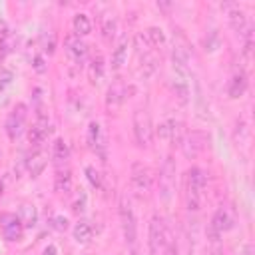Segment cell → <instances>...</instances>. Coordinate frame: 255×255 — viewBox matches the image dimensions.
Here are the masks:
<instances>
[{
  "mask_svg": "<svg viewBox=\"0 0 255 255\" xmlns=\"http://www.w3.org/2000/svg\"><path fill=\"white\" fill-rule=\"evenodd\" d=\"M147 245H149V255H165L167 247L173 243L171 231L161 215H153L149 221V235H147Z\"/></svg>",
  "mask_w": 255,
  "mask_h": 255,
  "instance_id": "6da1fadb",
  "label": "cell"
},
{
  "mask_svg": "<svg viewBox=\"0 0 255 255\" xmlns=\"http://www.w3.org/2000/svg\"><path fill=\"white\" fill-rule=\"evenodd\" d=\"M205 183H207L205 173L199 167H191L185 173V205L189 211H197L201 207Z\"/></svg>",
  "mask_w": 255,
  "mask_h": 255,
  "instance_id": "7a4b0ae2",
  "label": "cell"
},
{
  "mask_svg": "<svg viewBox=\"0 0 255 255\" xmlns=\"http://www.w3.org/2000/svg\"><path fill=\"white\" fill-rule=\"evenodd\" d=\"M133 135L137 145L141 147H149L153 141V126H151V118L145 110H135L133 112Z\"/></svg>",
  "mask_w": 255,
  "mask_h": 255,
  "instance_id": "3957f363",
  "label": "cell"
},
{
  "mask_svg": "<svg viewBox=\"0 0 255 255\" xmlns=\"http://www.w3.org/2000/svg\"><path fill=\"white\" fill-rule=\"evenodd\" d=\"M207 143H209V135L201 129L183 133V137L179 141V145H181V149L187 157H197L199 153H203L207 149Z\"/></svg>",
  "mask_w": 255,
  "mask_h": 255,
  "instance_id": "277c9868",
  "label": "cell"
},
{
  "mask_svg": "<svg viewBox=\"0 0 255 255\" xmlns=\"http://www.w3.org/2000/svg\"><path fill=\"white\" fill-rule=\"evenodd\" d=\"M0 229H2L4 239L10 241V243H18L24 237V225H22L20 217L12 211L0 213Z\"/></svg>",
  "mask_w": 255,
  "mask_h": 255,
  "instance_id": "5b68a950",
  "label": "cell"
},
{
  "mask_svg": "<svg viewBox=\"0 0 255 255\" xmlns=\"http://www.w3.org/2000/svg\"><path fill=\"white\" fill-rule=\"evenodd\" d=\"M120 221H122V231H124V239L128 245H135V237H137V225H135V215L131 209V203L124 197L120 203Z\"/></svg>",
  "mask_w": 255,
  "mask_h": 255,
  "instance_id": "8992f818",
  "label": "cell"
},
{
  "mask_svg": "<svg viewBox=\"0 0 255 255\" xmlns=\"http://www.w3.org/2000/svg\"><path fill=\"white\" fill-rule=\"evenodd\" d=\"M233 223H235L233 213L227 207H219L213 213L211 223H209V237H211V241H217L225 231H229L233 227Z\"/></svg>",
  "mask_w": 255,
  "mask_h": 255,
  "instance_id": "52a82bcc",
  "label": "cell"
},
{
  "mask_svg": "<svg viewBox=\"0 0 255 255\" xmlns=\"http://www.w3.org/2000/svg\"><path fill=\"white\" fill-rule=\"evenodd\" d=\"M64 50H66L68 58L72 60V64H76L78 68H82V64H84V60H86V56H88V46H86V42H84L80 36H76V34L72 32V34H68L66 40H64Z\"/></svg>",
  "mask_w": 255,
  "mask_h": 255,
  "instance_id": "ba28073f",
  "label": "cell"
},
{
  "mask_svg": "<svg viewBox=\"0 0 255 255\" xmlns=\"http://www.w3.org/2000/svg\"><path fill=\"white\" fill-rule=\"evenodd\" d=\"M26 116H28V112H26V106H24V104H18V106L8 114L4 128H6V133H8L10 139H16V137L22 133L24 124H26Z\"/></svg>",
  "mask_w": 255,
  "mask_h": 255,
  "instance_id": "9c48e42d",
  "label": "cell"
},
{
  "mask_svg": "<svg viewBox=\"0 0 255 255\" xmlns=\"http://www.w3.org/2000/svg\"><path fill=\"white\" fill-rule=\"evenodd\" d=\"M129 175H131L129 177L131 179V185H133V189L137 193L149 191V187H151V169L147 165H143L141 161H135L131 165V173Z\"/></svg>",
  "mask_w": 255,
  "mask_h": 255,
  "instance_id": "30bf717a",
  "label": "cell"
},
{
  "mask_svg": "<svg viewBox=\"0 0 255 255\" xmlns=\"http://www.w3.org/2000/svg\"><path fill=\"white\" fill-rule=\"evenodd\" d=\"M153 133L163 141H181L183 137V124L177 120H165L153 129Z\"/></svg>",
  "mask_w": 255,
  "mask_h": 255,
  "instance_id": "8fae6325",
  "label": "cell"
},
{
  "mask_svg": "<svg viewBox=\"0 0 255 255\" xmlns=\"http://www.w3.org/2000/svg\"><path fill=\"white\" fill-rule=\"evenodd\" d=\"M173 185H175V161L171 157H167L161 167V175H159V191H161L163 199L171 197Z\"/></svg>",
  "mask_w": 255,
  "mask_h": 255,
  "instance_id": "7c38bea8",
  "label": "cell"
},
{
  "mask_svg": "<svg viewBox=\"0 0 255 255\" xmlns=\"http://www.w3.org/2000/svg\"><path fill=\"white\" fill-rule=\"evenodd\" d=\"M221 8L227 12L229 26H231L235 32L243 34L245 28H247V18H245V12L239 8V4H235V2H225V4H221Z\"/></svg>",
  "mask_w": 255,
  "mask_h": 255,
  "instance_id": "4fadbf2b",
  "label": "cell"
},
{
  "mask_svg": "<svg viewBox=\"0 0 255 255\" xmlns=\"http://www.w3.org/2000/svg\"><path fill=\"white\" fill-rule=\"evenodd\" d=\"M50 133H52V128H50L48 118L38 116V122H36V124L30 128V131H28V139H30V143H32L34 147H42V143L48 139Z\"/></svg>",
  "mask_w": 255,
  "mask_h": 255,
  "instance_id": "5bb4252c",
  "label": "cell"
},
{
  "mask_svg": "<svg viewBox=\"0 0 255 255\" xmlns=\"http://www.w3.org/2000/svg\"><path fill=\"white\" fill-rule=\"evenodd\" d=\"M88 143H90V147L106 161V137H104L102 128H100L98 122H92V124L88 126Z\"/></svg>",
  "mask_w": 255,
  "mask_h": 255,
  "instance_id": "9a60e30c",
  "label": "cell"
},
{
  "mask_svg": "<svg viewBox=\"0 0 255 255\" xmlns=\"http://www.w3.org/2000/svg\"><path fill=\"white\" fill-rule=\"evenodd\" d=\"M131 94V88L128 84H124L122 80H116L110 88H108V96H106V102L108 106H120L124 104Z\"/></svg>",
  "mask_w": 255,
  "mask_h": 255,
  "instance_id": "2e32d148",
  "label": "cell"
},
{
  "mask_svg": "<svg viewBox=\"0 0 255 255\" xmlns=\"http://www.w3.org/2000/svg\"><path fill=\"white\" fill-rule=\"evenodd\" d=\"M46 153H44V149L42 147H36L30 155H28V159H26V167H28V173L32 175V177H38L42 171H44V167H46Z\"/></svg>",
  "mask_w": 255,
  "mask_h": 255,
  "instance_id": "e0dca14e",
  "label": "cell"
},
{
  "mask_svg": "<svg viewBox=\"0 0 255 255\" xmlns=\"http://www.w3.org/2000/svg\"><path fill=\"white\" fill-rule=\"evenodd\" d=\"M245 90H247V74L243 70H239L231 76L229 86H227V94H229V98L235 100V98H241L245 94Z\"/></svg>",
  "mask_w": 255,
  "mask_h": 255,
  "instance_id": "ac0fdd59",
  "label": "cell"
},
{
  "mask_svg": "<svg viewBox=\"0 0 255 255\" xmlns=\"http://www.w3.org/2000/svg\"><path fill=\"white\" fill-rule=\"evenodd\" d=\"M20 221L24 225V229H34L36 223H38V211L32 203H22L20 205Z\"/></svg>",
  "mask_w": 255,
  "mask_h": 255,
  "instance_id": "d6986e66",
  "label": "cell"
},
{
  "mask_svg": "<svg viewBox=\"0 0 255 255\" xmlns=\"http://www.w3.org/2000/svg\"><path fill=\"white\" fill-rule=\"evenodd\" d=\"M106 74V64H104V58L102 56H94L90 60V66H88V76H90V82L92 84H100L102 78Z\"/></svg>",
  "mask_w": 255,
  "mask_h": 255,
  "instance_id": "ffe728a7",
  "label": "cell"
},
{
  "mask_svg": "<svg viewBox=\"0 0 255 255\" xmlns=\"http://www.w3.org/2000/svg\"><path fill=\"white\" fill-rule=\"evenodd\" d=\"M126 56H128V38H122L112 54V70H120L126 62Z\"/></svg>",
  "mask_w": 255,
  "mask_h": 255,
  "instance_id": "44dd1931",
  "label": "cell"
},
{
  "mask_svg": "<svg viewBox=\"0 0 255 255\" xmlns=\"http://www.w3.org/2000/svg\"><path fill=\"white\" fill-rule=\"evenodd\" d=\"M54 189L58 193H70L72 191V173L68 169H60L54 179Z\"/></svg>",
  "mask_w": 255,
  "mask_h": 255,
  "instance_id": "7402d4cb",
  "label": "cell"
},
{
  "mask_svg": "<svg viewBox=\"0 0 255 255\" xmlns=\"http://www.w3.org/2000/svg\"><path fill=\"white\" fill-rule=\"evenodd\" d=\"M193 86H195V96H193V100H195L197 116H199V118H203V120H207V118H209V106H207V102H205V98H203L201 84L195 80V82H193Z\"/></svg>",
  "mask_w": 255,
  "mask_h": 255,
  "instance_id": "603a6c76",
  "label": "cell"
},
{
  "mask_svg": "<svg viewBox=\"0 0 255 255\" xmlns=\"http://www.w3.org/2000/svg\"><path fill=\"white\" fill-rule=\"evenodd\" d=\"M72 26H74V34L76 36H88L92 32V22L86 14H76L74 20H72Z\"/></svg>",
  "mask_w": 255,
  "mask_h": 255,
  "instance_id": "cb8c5ba5",
  "label": "cell"
},
{
  "mask_svg": "<svg viewBox=\"0 0 255 255\" xmlns=\"http://www.w3.org/2000/svg\"><path fill=\"white\" fill-rule=\"evenodd\" d=\"M68 157H70L68 143H66L62 137H58V139L52 143V159H54L56 163H64Z\"/></svg>",
  "mask_w": 255,
  "mask_h": 255,
  "instance_id": "d4e9b609",
  "label": "cell"
},
{
  "mask_svg": "<svg viewBox=\"0 0 255 255\" xmlns=\"http://www.w3.org/2000/svg\"><path fill=\"white\" fill-rule=\"evenodd\" d=\"M92 233H94V229H92V225H90V221H78L76 223V227H74V239L78 241V243H88L90 239H92Z\"/></svg>",
  "mask_w": 255,
  "mask_h": 255,
  "instance_id": "484cf974",
  "label": "cell"
},
{
  "mask_svg": "<svg viewBox=\"0 0 255 255\" xmlns=\"http://www.w3.org/2000/svg\"><path fill=\"white\" fill-rule=\"evenodd\" d=\"M143 34H145V38H147V42H149L151 48H161V46H165V34H163L161 28L149 26Z\"/></svg>",
  "mask_w": 255,
  "mask_h": 255,
  "instance_id": "4316f807",
  "label": "cell"
},
{
  "mask_svg": "<svg viewBox=\"0 0 255 255\" xmlns=\"http://www.w3.org/2000/svg\"><path fill=\"white\" fill-rule=\"evenodd\" d=\"M14 48H16V36H14L10 30H4V32L0 34V58L12 54Z\"/></svg>",
  "mask_w": 255,
  "mask_h": 255,
  "instance_id": "83f0119b",
  "label": "cell"
},
{
  "mask_svg": "<svg viewBox=\"0 0 255 255\" xmlns=\"http://www.w3.org/2000/svg\"><path fill=\"white\" fill-rule=\"evenodd\" d=\"M171 90H173V94L177 96V100H179L181 104H185V102L189 100L187 80H179V78H173V82H171Z\"/></svg>",
  "mask_w": 255,
  "mask_h": 255,
  "instance_id": "f1b7e54d",
  "label": "cell"
},
{
  "mask_svg": "<svg viewBox=\"0 0 255 255\" xmlns=\"http://www.w3.org/2000/svg\"><path fill=\"white\" fill-rule=\"evenodd\" d=\"M133 46H135V52H137V56H139V58L153 54V48L149 46V42H147L145 34H137V36L133 38Z\"/></svg>",
  "mask_w": 255,
  "mask_h": 255,
  "instance_id": "f546056e",
  "label": "cell"
},
{
  "mask_svg": "<svg viewBox=\"0 0 255 255\" xmlns=\"http://www.w3.org/2000/svg\"><path fill=\"white\" fill-rule=\"evenodd\" d=\"M102 32H104L106 40H112L116 36V18L114 16H106L102 20Z\"/></svg>",
  "mask_w": 255,
  "mask_h": 255,
  "instance_id": "4dcf8cb0",
  "label": "cell"
},
{
  "mask_svg": "<svg viewBox=\"0 0 255 255\" xmlns=\"http://www.w3.org/2000/svg\"><path fill=\"white\" fill-rule=\"evenodd\" d=\"M12 80H14V74L8 68H0V94L12 84Z\"/></svg>",
  "mask_w": 255,
  "mask_h": 255,
  "instance_id": "1f68e13d",
  "label": "cell"
},
{
  "mask_svg": "<svg viewBox=\"0 0 255 255\" xmlns=\"http://www.w3.org/2000/svg\"><path fill=\"white\" fill-rule=\"evenodd\" d=\"M86 175H88V181H90L94 187H100V185H102V177H100V173L96 171V167L88 165V167H86Z\"/></svg>",
  "mask_w": 255,
  "mask_h": 255,
  "instance_id": "d6a6232c",
  "label": "cell"
},
{
  "mask_svg": "<svg viewBox=\"0 0 255 255\" xmlns=\"http://www.w3.org/2000/svg\"><path fill=\"white\" fill-rule=\"evenodd\" d=\"M52 227L58 229V231H66V229H68V219L62 217V215H56V217L52 219Z\"/></svg>",
  "mask_w": 255,
  "mask_h": 255,
  "instance_id": "836d02e7",
  "label": "cell"
},
{
  "mask_svg": "<svg viewBox=\"0 0 255 255\" xmlns=\"http://www.w3.org/2000/svg\"><path fill=\"white\" fill-rule=\"evenodd\" d=\"M84 207H86V193H80V197H78V199L74 201V205H72V211H74V213H82Z\"/></svg>",
  "mask_w": 255,
  "mask_h": 255,
  "instance_id": "e575fe53",
  "label": "cell"
},
{
  "mask_svg": "<svg viewBox=\"0 0 255 255\" xmlns=\"http://www.w3.org/2000/svg\"><path fill=\"white\" fill-rule=\"evenodd\" d=\"M32 66H34L36 72H44V70H46V66H44V58H42V56H34V58H32Z\"/></svg>",
  "mask_w": 255,
  "mask_h": 255,
  "instance_id": "d590c367",
  "label": "cell"
},
{
  "mask_svg": "<svg viewBox=\"0 0 255 255\" xmlns=\"http://www.w3.org/2000/svg\"><path fill=\"white\" fill-rule=\"evenodd\" d=\"M58 253V249H56V245H48L44 251H42V255H56Z\"/></svg>",
  "mask_w": 255,
  "mask_h": 255,
  "instance_id": "8d00e7d4",
  "label": "cell"
},
{
  "mask_svg": "<svg viewBox=\"0 0 255 255\" xmlns=\"http://www.w3.org/2000/svg\"><path fill=\"white\" fill-rule=\"evenodd\" d=\"M239 255H253V245H251V243L243 245V249H241V253H239Z\"/></svg>",
  "mask_w": 255,
  "mask_h": 255,
  "instance_id": "74e56055",
  "label": "cell"
}]
</instances>
